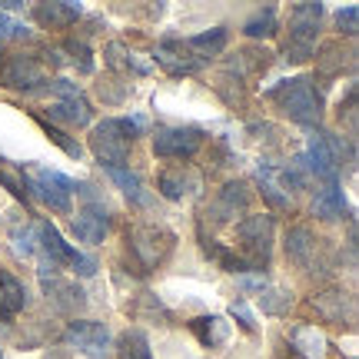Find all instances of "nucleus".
Segmentation results:
<instances>
[{
  "instance_id": "nucleus-18",
  "label": "nucleus",
  "mask_w": 359,
  "mask_h": 359,
  "mask_svg": "<svg viewBox=\"0 0 359 359\" xmlns=\"http://www.w3.org/2000/svg\"><path fill=\"white\" fill-rule=\"evenodd\" d=\"M47 114H50V120H60V123H70V127H87L90 120H93V110L83 100V93L64 97V100H50Z\"/></svg>"
},
{
  "instance_id": "nucleus-20",
  "label": "nucleus",
  "mask_w": 359,
  "mask_h": 359,
  "mask_svg": "<svg viewBox=\"0 0 359 359\" xmlns=\"http://www.w3.org/2000/svg\"><path fill=\"white\" fill-rule=\"evenodd\" d=\"M286 257L303 269L313 266V259H316V236H313L309 226H293L286 233Z\"/></svg>"
},
{
  "instance_id": "nucleus-31",
  "label": "nucleus",
  "mask_w": 359,
  "mask_h": 359,
  "mask_svg": "<svg viewBox=\"0 0 359 359\" xmlns=\"http://www.w3.org/2000/svg\"><path fill=\"white\" fill-rule=\"evenodd\" d=\"M37 123L43 127V133H47V137H50V140L57 143V147H60L67 156H74V160H80V156H83V147H80L77 140H70V137H67L60 127H50V123H47V116H37Z\"/></svg>"
},
{
  "instance_id": "nucleus-10",
  "label": "nucleus",
  "mask_w": 359,
  "mask_h": 359,
  "mask_svg": "<svg viewBox=\"0 0 359 359\" xmlns=\"http://www.w3.org/2000/svg\"><path fill=\"white\" fill-rule=\"evenodd\" d=\"M40 283H43V293L47 299H53V306L64 309V313H77V309L87 306V296L77 283L57 276V269H50L47 263H40Z\"/></svg>"
},
{
  "instance_id": "nucleus-27",
  "label": "nucleus",
  "mask_w": 359,
  "mask_h": 359,
  "mask_svg": "<svg viewBox=\"0 0 359 359\" xmlns=\"http://www.w3.org/2000/svg\"><path fill=\"white\" fill-rule=\"evenodd\" d=\"M243 34L250 40H266L276 34V7H263L259 13H253L243 24Z\"/></svg>"
},
{
  "instance_id": "nucleus-2",
  "label": "nucleus",
  "mask_w": 359,
  "mask_h": 359,
  "mask_svg": "<svg viewBox=\"0 0 359 359\" xmlns=\"http://www.w3.org/2000/svg\"><path fill=\"white\" fill-rule=\"evenodd\" d=\"M269 97H276L280 110L293 123H303V127H320L323 120V103L320 93L313 90V80L309 77H293V80H283L280 87H269Z\"/></svg>"
},
{
  "instance_id": "nucleus-16",
  "label": "nucleus",
  "mask_w": 359,
  "mask_h": 359,
  "mask_svg": "<svg viewBox=\"0 0 359 359\" xmlns=\"http://www.w3.org/2000/svg\"><path fill=\"white\" fill-rule=\"evenodd\" d=\"M196 187H200V177L187 167H167L160 177H156V190H160V196H163V200H173V203L183 200V196H190Z\"/></svg>"
},
{
  "instance_id": "nucleus-13",
  "label": "nucleus",
  "mask_w": 359,
  "mask_h": 359,
  "mask_svg": "<svg viewBox=\"0 0 359 359\" xmlns=\"http://www.w3.org/2000/svg\"><path fill=\"white\" fill-rule=\"evenodd\" d=\"M70 226H74V236H77L80 243L97 246V243H103V236L110 233V213H107L103 203L83 206V210H77V217L70 219Z\"/></svg>"
},
{
  "instance_id": "nucleus-39",
  "label": "nucleus",
  "mask_w": 359,
  "mask_h": 359,
  "mask_svg": "<svg viewBox=\"0 0 359 359\" xmlns=\"http://www.w3.org/2000/svg\"><path fill=\"white\" fill-rule=\"evenodd\" d=\"M0 160H4V156H0Z\"/></svg>"
},
{
  "instance_id": "nucleus-6",
  "label": "nucleus",
  "mask_w": 359,
  "mask_h": 359,
  "mask_svg": "<svg viewBox=\"0 0 359 359\" xmlns=\"http://www.w3.org/2000/svg\"><path fill=\"white\" fill-rule=\"evenodd\" d=\"M127 243L133 259L140 263V273H154L163 257L173 250V233L163 230V226H133L127 233Z\"/></svg>"
},
{
  "instance_id": "nucleus-35",
  "label": "nucleus",
  "mask_w": 359,
  "mask_h": 359,
  "mask_svg": "<svg viewBox=\"0 0 359 359\" xmlns=\"http://www.w3.org/2000/svg\"><path fill=\"white\" fill-rule=\"evenodd\" d=\"M230 316L236 323H240V326H243L246 333H253V330H257V316H253V309L246 306L243 299H236V303H230Z\"/></svg>"
},
{
  "instance_id": "nucleus-25",
  "label": "nucleus",
  "mask_w": 359,
  "mask_h": 359,
  "mask_svg": "<svg viewBox=\"0 0 359 359\" xmlns=\"http://www.w3.org/2000/svg\"><path fill=\"white\" fill-rule=\"evenodd\" d=\"M313 306H316V313H320L326 323H343V309H346V316H353V296L346 293H320V296H313Z\"/></svg>"
},
{
  "instance_id": "nucleus-36",
  "label": "nucleus",
  "mask_w": 359,
  "mask_h": 359,
  "mask_svg": "<svg viewBox=\"0 0 359 359\" xmlns=\"http://www.w3.org/2000/svg\"><path fill=\"white\" fill-rule=\"evenodd\" d=\"M0 37H30V27L20 24V20H13L11 13L0 11Z\"/></svg>"
},
{
  "instance_id": "nucleus-3",
  "label": "nucleus",
  "mask_w": 359,
  "mask_h": 359,
  "mask_svg": "<svg viewBox=\"0 0 359 359\" xmlns=\"http://www.w3.org/2000/svg\"><path fill=\"white\" fill-rule=\"evenodd\" d=\"M24 187H27L24 193L30 200H40L43 206H50L57 213H70V196L77 190V183L67 177V173H60V170H53V167H43V163L24 170Z\"/></svg>"
},
{
  "instance_id": "nucleus-34",
  "label": "nucleus",
  "mask_w": 359,
  "mask_h": 359,
  "mask_svg": "<svg viewBox=\"0 0 359 359\" xmlns=\"http://www.w3.org/2000/svg\"><path fill=\"white\" fill-rule=\"evenodd\" d=\"M130 47L127 43H120V40H114V43H107V47H103V57H107V64L110 67H127L130 64Z\"/></svg>"
},
{
  "instance_id": "nucleus-29",
  "label": "nucleus",
  "mask_w": 359,
  "mask_h": 359,
  "mask_svg": "<svg viewBox=\"0 0 359 359\" xmlns=\"http://www.w3.org/2000/svg\"><path fill=\"white\" fill-rule=\"evenodd\" d=\"M259 306H263L266 316H283V313H290V306H293V293L283 290V286H266L259 293Z\"/></svg>"
},
{
  "instance_id": "nucleus-12",
  "label": "nucleus",
  "mask_w": 359,
  "mask_h": 359,
  "mask_svg": "<svg viewBox=\"0 0 359 359\" xmlns=\"http://www.w3.org/2000/svg\"><path fill=\"white\" fill-rule=\"evenodd\" d=\"M34 230H37V250L43 253V263L50 269L57 266H70V259H74V253H77V246H70L60 236V230L53 226V223H47V219H40V223H34Z\"/></svg>"
},
{
  "instance_id": "nucleus-21",
  "label": "nucleus",
  "mask_w": 359,
  "mask_h": 359,
  "mask_svg": "<svg viewBox=\"0 0 359 359\" xmlns=\"http://www.w3.org/2000/svg\"><path fill=\"white\" fill-rule=\"evenodd\" d=\"M107 177L114 180L120 190H123V196H127L133 206H150V203H154V196H150V190L143 187L140 173H133L130 167H114V170H107Z\"/></svg>"
},
{
  "instance_id": "nucleus-24",
  "label": "nucleus",
  "mask_w": 359,
  "mask_h": 359,
  "mask_svg": "<svg viewBox=\"0 0 359 359\" xmlns=\"http://www.w3.org/2000/svg\"><path fill=\"white\" fill-rule=\"evenodd\" d=\"M190 330L196 333V339L210 349L223 346V343L230 339V323L223 320V316H196V320H190Z\"/></svg>"
},
{
  "instance_id": "nucleus-7",
  "label": "nucleus",
  "mask_w": 359,
  "mask_h": 359,
  "mask_svg": "<svg viewBox=\"0 0 359 359\" xmlns=\"http://www.w3.org/2000/svg\"><path fill=\"white\" fill-rule=\"evenodd\" d=\"M67 346L77 349L80 356L87 359H107L114 349V333L107 330V323H93V320H74L67 326Z\"/></svg>"
},
{
  "instance_id": "nucleus-28",
  "label": "nucleus",
  "mask_w": 359,
  "mask_h": 359,
  "mask_svg": "<svg viewBox=\"0 0 359 359\" xmlns=\"http://www.w3.org/2000/svg\"><path fill=\"white\" fill-rule=\"evenodd\" d=\"M120 359H154L150 339H147L143 330H127L120 336Z\"/></svg>"
},
{
  "instance_id": "nucleus-11",
  "label": "nucleus",
  "mask_w": 359,
  "mask_h": 359,
  "mask_svg": "<svg viewBox=\"0 0 359 359\" xmlns=\"http://www.w3.org/2000/svg\"><path fill=\"white\" fill-rule=\"evenodd\" d=\"M250 203V187H246L243 180H230L223 190L213 196V203L206 206V217L213 219V223H230L233 217H240Z\"/></svg>"
},
{
  "instance_id": "nucleus-1",
  "label": "nucleus",
  "mask_w": 359,
  "mask_h": 359,
  "mask_svg": "<svg viewBox=\"0 0 359 359\" xmlns=\"http://www.w3.org/2000/svg\"><path fill=\"white\" fill-rule=\"evenodd\" d=\"M137 137H140V133L133 130V123H130L127 116H123V120H120V116H107L100 123H93V130H90V150H93V156H97L107 170L127 167L130 147H133Z\"/></svg>"
},
{
  "instance_id": "nucleus-37",
  "label": "nucleus",
  "mask_w": 359,
  "mask_h": 359,
  "mask_svg": "<svg viewBox=\"0 0 359 359\" xmlns=\"http://www.w3.org/2000/svg\"><path fill=\"white\" fill-rule=\"evenodd\" d=\"M70 269H74V273H77V276H83V280H87V276H93V273H97V269H100V263H97V259L93 257H87V253H74V259H70Z\"/></svg>"
},
{
  "instance_id": "nucleus-32",
  "label": "nucleus",
  "mask_w": 359,
  "mask_h": 359,
  "mask_svg": "<svg viewBox=\"0 0 359 359\" xmlns=\"http://www.w3.org/2000/svg\"><path fill=\"white\" fill-rule=\"evenodd\" d=\"M67 53H70V64L77 67L80 74H93V57H90V47L83 40H70Z\"/></svg>"
},
{
  "instance_id": "nucleus-33",
  "label": "nucleus",
  "mask_w": 359,
  "mask_h": 359,
  "mask_svg": "<svg viewBox=\"0 0 359 359\" xmlns=\"http://www.w3.org/2000/svg\"><path fill=\"white\" fill-rule=\"evenodd\" d=\"M336 27H339V34L356 37V30H359V7L356 4H346V7L336 11Z\"/></svg>"
},
{
  "instance_id": "nucleus-30",
  "label": "nucleus",
  "mask_w": 359,
  "mask_h": 359,
  "mask_svg": "<svg viewBox=\"0 0 359 359\" xmlns=\"http://www.w3.org/2000/svg\"><path fill=\"white\" fill-rule=\"evenodd\" d=\"M11 243H13V253H17V257L30 259L37 253V230H34V226H13Z\"/></svg>"
},
{
  "instance_id": "nucleus-22",
  "label": "nucleus",
  "mask_w": 359,
  "mask_h": 359,
  "mask_svg": "<svg viewBox=\"0 0 359 359\" xmlns=\"http://www.w3.org/2000/svg\"><path fill=\"white\" fill-rule=\"evenodd\" d=\"M346 213V193L339 183H326L316 196H313V217L320 219H339Z\"/></svg>"
},
{
  "instance_id": "nucleus-8",
  "label": "nucleus",
  "mask_w": 359,
  "mask_h": 359,
  "mask_svg": "<svg viewBox=\"0 0 359 359\" xmlns=\"http://www.w3.org/2000/svg\"><path fill=\"white\" fill-rule=\"evenodd\" d=\"M203 147V130L196 127H160L154 137V154L160 160H190Z\"/></svg>"
},
{
  "instance_id": "nucleus-19",
  "label": "nucleus",
  "mask_w": 359,
  "mask_h": 359,
  "mask_svg": "<svg viewBox=\"0 0 359 359\" xmlns=\"http://www.w3.org/2000/svg\"><path fill=\"white\" fill-rule=\"evenodd\" d=\"M27 309V290L13 273L0 269V320H13Z\"/></svg>"
},
{
  "instance_id": "nucleus-9",
  "label": "nucleus",
  "mask_w": 359,
  "mask_h": 359,
  "mask_svg": "<svg viewBox=\"0 0 359 359\" xmlns=\"http://www.w3.org/2000/svg\"><path fill=\"white\" fill-rule=\"evenodd\" d=\"M40 83H47V70H43V64L37 57L17 53L0 70V87L7 90H37Z\"/></svg>"
},
{
  "instance_id": "nucleus-15",
  "label": "nucleus",
  "mask_w": 359,
  "mask_h": 359,
  "mask_svg": "<svg viewBox=\"0 0 359 359\" xmlns=\"http://www.w3.org/2000/svg\"><path fill=\"white\" fill-rule=\"evenodd\" d=\"M77 17H83V4H77V0H57V4L34 7V20L47 30H64V27L77 24Z\"/></svg>"
},
{
  "instance_id": "nucleus-17",
  "label": "nucleus",
  "mask_w": 359,
  "mask_h": 359,
  "mask_svg": "<svg viewBox=\"0 0 359 359\" xmlns=\"http://www.w3.org/2000/svg\"><path fill=\"white\" fill-rule=\"evenodd\" d=\"M257 183H259V193H263V200H266L273 210H290L293 196H290V190L283 187L280 170L273 167V163H257Z\"/></svg>"
},
{
  "instance_id": "nucleus-38",
  "label": "nucleus",
  "mask_w": 359,
  "mask_h": 359,
  "mask_svg": "<svg viewBox=\"0 0 359 359\" xmlns=\"http://www.w3.org/2000/svg\"><path fill=\"white\" fill-rule=\"evenodd\" d=\"M236 286H240V290H246V293H263L269 283H266V276H263V273H240V276H236Z\"/></svg>"
},
{
  "instance_id": "nucleus-5",
  "label": "nucleus",
  "mask_w": 359,
  "mask_h": 359,
  "mask_svg": "<svg viewBox=\"0 0 359 359\" xmlns=\"http://www.w3.org/2000/svg\"><path fill=\"white\" fill-rule=\"evenodd\" d=\"M236 236L243 246V259L250 263L253 273H263V263L273 253V217L259 213V217H243L236 223Z\"/></svg>"
},
{
  "instance_id": "nucleus-26",
  "label": "nucleus",
  "mask_w": 359,
  "mask_h": 359,
  "mask_svg": "<svg viewBox=\"0 0 359 359\" xmlns=\"http://www.w3.org/2000/svg\"><path fill=\"white\" fill-rule=\"evenodd\" d=\"M293 349L303 359H323V353H326V336H323V330H316V326H296Z\"/></svg>"
},
{
  "instance_id": "nucleus-14",
  "label": "nucleus",
  "mask_w": 359,
  "mask_h": 359,
  "mask_svg": "<svg viewBox=\"0 0 359 359\" xmlns=\"http://www.w3.org/2000/svg\"><path fill=\"white\" fill-rule=\"evenodd\" d=\"M154 64L167 67L173 77H190V74H200V70H203L206 60H200V57H187L177 40H163V43H156Z\"/></svg>"
},
{
  "instance_id": "nucleus-23",
  "label": "nucleus",
  "mask_w": 359,
  "mask_h": 359,
  "mask_svg": "<svg viewBox=\"0 0 359 359\" xmlns=\"http://www.w3.org/2000/svg\"><path fill=\"white\" fill-rule=\"evenodd\" d=\"M226 43H230V30L226 27H210L203 34H193L187 40V47H190L200 60H210V57H217V53L226 50Z\"/></svg>"
},
{
  "instance_id": "nucleus-4",
  "label": "nucleus",
  "mask_w": 359,
  "mask_h": 359,
  "mask_svg": "<svg viewBox=\"0 0 359 359\" xmlns=\"http://www.w3.org/2000/svg\"><path fill=\"white\" fill-rule=\"evenodd\" d=\"M323 20V4H296L290 13V43H286V60L303 64L316 53V34H320Z\"/></svg>"
}]
</instances>
